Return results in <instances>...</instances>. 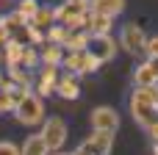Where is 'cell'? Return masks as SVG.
<instances>
[{"label": "cell", "mask_w": 158, "mask_h": 155, "mask_svg": "<svg viewBox=\"0 0 158 155\" xmlns=\"http://www.w3.org/2000/svg\"><path fill=\"white\" fill-rule=\"evenodd\" d=\"M19 67H25V69H36V67H42V55L36 53L33 44L25 47V53H22V64H19Z\"/></svg>", "instance_id": "cell-22"}, {"label": "cell", "mask_w": 158, "mask_h": 155, "mask_svg": "<svg viewBox=\"0 0 158 155\" xmlns=\"http://www.w3.org/2000/svg\"><path fill=\"white\" fill-rule=\"evenodd\" d=\"M92 55H89V50H67L64 53V61H61V67L67 69V72H72V75H92Z\"/></svg>", "instance_id": "cell-8"}, {"label": "cell", "mask_w": 158, "mask_h": 155, "mask_svg": "<svg viewBox=\"0 0 158 155\" xmlns=\"http://www.w3.org/2000/svg\"><path fill=\"white\" fill-rule=\"evenodd\" d=\"M92 11L108 14V17H119L125 11V0H92Z\"/></svg>", "instance_id": "cell-17"}, {"label": "cell", "mask_w": 158, "mask_h": 155, "mask_svg": "<svg viewBox=\"0 0 158 155\" xmlns=\"http://www.w3.org/2000/svg\"><path fill=\"white\" fill-rule=\"evenodd\" d=\"M8 75H11L14 83H25V86H31V75H28L25 67H8Z\"/></svg>", "instance_id": "cell-24"}, {"label": "cell", "mask_w": 158, "mask_h": 155, "mask_svg": "<svg viewBox=\"0 0 158 155\" xmlns=\"http://www.w3.org/2000/svg\"><path fill=\"white\" fill-rule=\"evenodd\" d=\"M114 147V133L108 130H92V136L75 150L78 155H108Z\"/></svg>", "instance_id": "cell-7"}, {"label": "cell", "mask_w": 158, "mask_h": 155, "mask_svg": "<svg viewBox=\"0 0 158 155\" xmlns=\"http://www.w3.org/2000/svg\"><path fill=\"white\" fill-rule=\"evenodd\" d=\"M14 119L22 125V128H36L44 122V97H39L33 89L17 103L14 108Z\"/></svg>", "instance_id": "cell-2"}, {"label": "cell", "mask_w": 158, "mask_h": 155, "mask_svg": "<svg viewBox=\"0 0 158 155\" xmlns=\"http://www.w3.org/2000/svg\"><path fill=\"white\" fill-rule=\"evenodd\" d=\"M56 94H58L61 100H78V97H81V78H78V75H72V72L58 75Z\"/></svg>", "instance_id": "cell-11"}, {"label": "cell", "mask_w": 158, "mask_h": 155, "mask_svg": "<svg viewBox=\"0 0 158 155\" xmlns=\"http://www.w3.org/2000/svg\"><path fill=\"white\" fill-rule=\"evenodd\" d=\"M147 133H150V139H153V141H158V122L150 128V130H147Z\"/></svg>", "instance_id": "cell-28"}, {"label": "cell", "mask_w": 158, "mask_h": 155, "mask_svg": "<svg viewBox=\"0 0 158 155\" xmlns=\"http://www.w3.org/2000/svg\"><path fill=\"white\" fill-rule=\"evenodd\" d=\"M50 155H78V153H75V150H72V153H64V150H58V153H50Z\"/></svg>", "instance_id": "cell-29"}, {"label": "cell", "mask_w": 158, "mask_h": 155, "mask_svg": "<svg viewBox=\"0 0 158 155\" xmlns=\"http://www.w3.org/2000/svg\"><path fill=\"white\" fill-rule=\"evenodd\" d=\"M156 83H158V78H156V72L150 69L147 61L133 69V86H156Z\"/></svg>", "instance_id": "cell-18"}, {"label": "cell", "mask_w": 158, "mask_h": 155, "mask_svg": "<svg viewBox=\"0 0 158 155\" xmlns=\"http://www.w3.org/2000/svg\"><path fill=\"white\" fill-rule=\"evenodd\" d=\"M86 50H89V55H94L97 61L108 64V61L117 58V53H119V42H117L111 33H97V36H89Z\"/></svg>", "instance_id": "cell-6"}, {"label": "cell", "mask_w": 158, "mask_h": 155, "mask_svg": "<svg viewBox=\"0 0 158 155\" xmlns=\"http://www.w3.org/2000/svg\"><path fill=\"white\" fill-rule=\"evenodd\" d=\"M0 155H22V150L14 141H0Z\"/></svg>", "instance_id": "cell-27"}, {"label": "cell", "mask_w": 158, "mask_h": 155, "mask_svg": "<svg viewBox=\"0 0 158 155\" xmlns=\"http://www.w3.org/2000/svg\"><path fill=\"white\" fill-rule=\"evenodd\" d=\"M117 42H119V50H125V53H131V55H139V53H144L147 33L142 31V25H136V22H125V25L119 28Z\"/></svg>", "instance_id": "cell-5"}, {"label": "cell", "mask_w": 158, "mask_h": 155, "mask_svg": "<svg viewBox=\"0 0 158 155\" xmlns=\"http://www.w3.org/2000/svg\"><path fill=\"white\" fill-rule=\"evenodd\" d=\"M158 83L156 86H133L131 92V116L144 128L150 130L158 122Z\"/></svg>", "instance_id": "cell-1"}, {"label": "cell", "mask_w": 158, "mask_h": 155, "mask_svg": "<svg viewBox=\"0 0 158 155\" xmlns=\"http://www.w3.org/2000/svg\"><path fill=\"white\" fill-rule=\"evenodd\" d=\"M64 47L61 44H53V42H47L44 47H42V64H47V67H61V61H64Z\"/></svg>", "instance_id": "cell-16"}, {"label": "cell", "mask_w": 158, "mask_h": 155, "mask_svg": "<svg viewBox=\"0 0 158 155\" xmlns=\"http://www.w3.org/2000/svg\"><path fill=\"white\" fill-rule=\"evenodd\" d=\"M36 11H39V3H36V0H17V14H19V17H25L28 22L33 19V14H36Z\"/></svg>", "instance_id": "cell-23"}, {"label": "cell", "mask_w": 158, "mask_h": 155, "mask_svg": "<svg viewBox=\"0 0 158 155\" xmlns=\"http://www.w3.org/2000/svg\"><path fill=\"white\" fill-rule=\"evenodd\" d=\"M67 33H69V28H67V25H61V22H53V25L44 31V44H47V42H53V44H64Z\"/></svg>", "instance_id": "cell-20"}, {"label": "cell", "mask_w": 158, "mask_h": 155, "mask_svg": "<svg viewBox=\"0 0 158 155\" xmlns=\"http://www.w3.org/2000/svg\"><path fill=\"white\" fill-rule=\"evenodd\" d=\"M53 22H56V11H53V8H44V6H39V11H36L33 19H31V25L39 28V31H47Z\"/></svg>", "instance_id": "cell-19"}, {"label": "cell", "mask_w": 158, "mask_h": 155, "mask_svg": "<svg viewBox=\"0 0 158 155\" xmlns=\"http://www.w3.org/2000/svg\"><path fill=\"white\" fill-rule=\"evenodd\" d=\"M0 22H3V25L8 28V33H11V36H14V33H19V31H22V28L28 25V19H25V17H19L17 11H11V14H6V17L0 19Z\"/></svg>", "instance_id": "cell-21"}, {"label": "cell", "mask_w": 158, "mask_h": 155, "mask_svg": "<svg viewBox=\"0 0 158 155\" xmlns=\"http://www.w3.org/2000/svg\"><path fill=\"white\" fill-rule=\"evenodd\" d=\"M156 105H158V103H156Z\"/></svg>", "instance_id": "cell-32"}, {"label": "cell", "mask_w": 158, "mask_h": 155, "mask_svg": "<svg viewBox=\"0 0 158 155\" xmlns=\"http://www.w3.org/2000/svg\"><path fill=\"white\" fill-rule=\"evenodd\" d=\"M8 111L14 114V100L6 89H0V114H8Z\"/></svg>", "instance_id": "cell-25"}, {"label": "cell", "mask_w": 158, "mask_h": 155, "mask_svg": "<svg viewBox=\"0 0 158 155\" xmlns=\"http://www.w3.org/2000/svg\"><path fill=\"white\" fill-rule=\"evenodd\" d=\"M28 44L17 42V39H8L3 44V58H6V67H19L22 64V53H25Z\"/></svg>", "instance_id": "cell-13"}, {"label": "cell", "mask_w": 158, "mask_h": 155, "mask_svg": "<svg viewBox=\"0 0 158 155\" xmlns=\"http://www.w3.org/2000/svg\"><path fill=\"white\" fill-rule=\"evenodd\" d=\"M89 31L86 28H75V31H69L67 33V39H64V50H86V44H89Z\"/></svg>", "instance_id": "cell-15"}, {"label": "cell", "mask_w": 158, "mask_h": 155, "mask_svg": "<svg viewBox=\"0 0 158 155\" xmlns=\"http://www.w3.org/2000/svg\"><path fill=\"white\" fill-rule=\"evenodd\" d=\"M144 53H147V58H158V36H147Z\"/></svg>", "instance_id": "cell-26"}, {"label": "cell", "mask_w": 158, "mask_h": 155, "mask_svg": "<svg viewBox=\"0 0 158 155\" xmlns=\"http://www.w3.org/2000/svg\"><path fill=\"white\" fill-rule=\"evenodd\" d=\"M3 3H11V0H3Z\"/></svg>", "instance_id": "cell-31"}, {"label": "cell", "mask_w": 158, "mask_h": 155, "mask_svg": "<svg viewBox=\"0 0 158 155\" xmlns=\"http://www.w3.org/2000/svg\"><path fill=\"white\" fill-rule=\"evenodd\" d=\"M111 28H114V17H108V14H100V11H89L86 31H89L92 36H97V33H111Z\"/></svg>", "instance_id": "cell-12"}, {"label": "cell", "mask_w": 158, "mask_h": 155, "mask_svg": "<svg viewBox=\"0 0 158 155\" xmlns=\"http://www.w3.org/2000/svg\"><path fill=\"white\" fill-rule=\"evenodd\" d=\"M19 150H22V155H50L44 139H42V133H31V136H25V141L19 144Z\"/></svg>", "instance_id": "cell-14"}, {"label": "cell", "mask_w": 158, "mask_h": 155, "mask_svg": "<svg viewBox=\"0 0 158 155\" xmlns=\"http://www.w3.org/2000/svg\"><path fill=\"white\" fill-rule=\"evenodd\" d=\"M92 122V130H108V133H117L119 128V114L111 108V105H97L89 116Z\"/></svg>", "instance_id": "cell-9"}, {"label": "cell", "mask_w": 158, "mask_h": 155, "mask_svg": "<svg viewBox=\"0 0 158 155\" xmlns=\"http://www.w3.org/2000/svg\"><path fill=\"white\" fill-rule=\"evenodd\" d=\"M53 11H56V22L67 25L69 31L86 28V19H89V11H92V0H64Z\"/></svg>", "instance_id": "cell-3"}, {"label": "cell", "mask_w": 158, "mask_h": 155, "mask_svg": "<svg viewBox=\"0 0 158 155\" xmlns=\"http://www.w3.org/2000/svg\"><path fill=\"white\" fill-rule=\"evenodd\" d=\"M153 155H158V141H156V147H153Z\"/></svg>", "instance_id": "cell-30"}, {"label": "cell", "mask_w": 158, "mask_h": 155, "mask_svg": "<svg viewBox=\"0 0 158 155\" xmlns=\"http://www.w3.org/2000/svg\"><path fill=\"white\" fill-rule=\"evenodd\" d=\"M42 139H44V144H47V150L50 153H58V150H64V144H67V136H69V130H67V122L61 119V116H47L44 122H42Z\"/></svg>", "instance_id": "cell-4"}, {"label": "cell", "mask_w": 158, "mask_h": 155, "mask_svg": "<svg viewBox=\"0 0 158 155\" xmlns=\"http://www.w3.org/2000/svg\"><path fill=\"white\" fill-rule=\"evenodd\" d=\"M56 83H58V67L42 64L39 67V78L33 80V92L39 97H50V94H56Z\"/></svg>", "instance_id": "cell-10"}]
</instances>
